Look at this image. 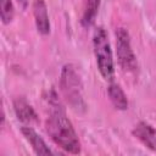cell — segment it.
Segmentation results:
<instances>
[{
	"label": "cell",
	"instance_id": "obj_1",
	"mask_svg": "<svg viewBox=\"0 0 156 156\" xmlns=\"http://www.w3.org/2000/svg\"><path fill=\"white\" fill-rule=\"evenodd\" d=\"M46 132L52 141L66 152H80V141L78 135L61 106H56L51 111L46 121Z\"/></svg>",
	"mask_w": 156,
	"mask_h": 156
},
{
	"label": "cell",
	"instance_id": "obj_2",
	"mask_svg": "<svg viewBox=\"0 0 156 156\" xmlns=\"http://www.w3.org/2000/svg\"><path fill=\"white\" fill-rule=\"evenodd\" d=\"M93 48L98 68L105 80H112L115 76L113 56L110 46L107 33L102 27H98L93 34Z\"/></svg>",
	"mask_w": 156,
	"mask_h": 156
},
{
	"label": "cell",
	"instance_id": "obj_3",
	"mask_svg": "<svg viewBox=\"0 0 156 156\" xmlns=\"http://www.w3.org/2000/svg\"><path fill=\"white\" fill-rule=\"evenodd\" d=\"M61 87L66 99L74 108L83 107L82 100V84L76 68L72 65H66L61 72Z\"/></svg>",
	"mask_w": 156,
	"mask_h": 156
},
{
	"label": "cell",
	"instance_id": "obj_4",
	"mask_svg": "<svg viewBox=\"0 0 156 156\" xmlns=\"http://www.w3.org/2000/svg\"><path fill=\"white\" fill-rule=\"evenodd\" d=\"M116 48H117V58L121 68L124 72L132 73L138 68V62L130 45V37L127 29L118 28L116 30Z\"/></svg>",
	"mask_w": 156,
	"mask_h": 156
},
{
	"label": "cell",
	"instance_id": "obj_5",
	"mask_svg": "<svg viewBox=\"0 0 156 156\" xmlns=\"http://www.w3.org/2000/svg\"><path fill=\"white\" fill-rule=\"evenodd\" d=\"M33 15L37 29L40 34L46 35L50 33V21L48 15V9L44 0H34L33 2Z\"/></svg>",
	"mask_w": 156,
	"mask_h": 156
},
{
	"label": "cell",
	"instance_id": "obj_6",
	"mask_svg": "<svg viewBox=\"0 0 156 156\" xmlns=\"http://www.w3.org/2000/svg\"><path fill=\"white\" fill-rule=\"evenodd\" d=\"M133 134L147 149L156 151V129L151 124H149L146 122H139L134 127Z\"/></svg>",
	"mask_w": 156,
	"mask_h": 156
},
{
	"label": "cell",
	"instance_id": "obj_7",
	"mask_svg": "<svg viewBox=\"0 0 156 156\" xmlns=\"http://www.w3.org/2000/svg\"><path fill=\"white\" fill-rule=\"evenodd\" d=\"M21 132H22L23 136L26 138V140L32 145V147L37 155H50L51 154V150L48 147L46 143L38 135V133L33 128L22 127Z\"/></svg>",
	"mask_w": 156,
	"mask_h": 156
},
{
	"label": "cell",
	"instance_id": "obj_8",
	"mask_svg": "<svg viewBox=\"0 0 156 156\" xmlns=\"http://www.w3.org/2000/svg\"><path fill=\"white\" fill-rule=\"evenodd\" d=\"M13 107H15L16 116L18 117L20 121L27 122V123H30V122L37 121V115H35L33 107L23 98L16 99L15 102H13Z\"/></svg>",
	"mask_w": 156,
	"mask_h": 156
},
{
	"label": "cell",
	"instance_id": "obj_9",
	"mask_svg": "<svg viewBox=\"0 0 156 156\" xmlns=\"http://www.w3.org/2000/svg\"><path fill=\"white\" fill-rule=\"evenodd\" d=\"M107 93H108V96H110V100H111L112 105L117 110H127L128 108L127 95L124 94V91L122 90V88L118 84L111 83L107 88Z\"/></svg>",
	"mask_w": 156,
	"mask_h": 156
},
{
	"label": "cell",
	"instance_id": "obj_10",
	"mask_svg": "<svg viewBox=\"0 0 156 156\" xmlns=\"http://www.w3.org/2000/svg\"><path fill=\"white\" fill-rule=\"evenodd\" d=\"M99 6H100V0H85L84 12H83V18H82L83 26L89 27L94 23L96 13L99 11Z\"/></svg>",
	"mask_w": 156,
	"mask_h": 156
},
{
	"label": "cell",
	"instance_id": "obj_11",
	"mask_svg": "<svg viewBox=\"0 0 156 156\" xmlns=\"http://www.w3.org/2000/svg\"><path fill=\"white\" fill-rule=\"evenodd\" d=\"M15 9L12 0H1V20L2 23L7 24L13 20Z\"/></svg>",
	"mask_w": 156,
	"mask_h": 156
},
{
	"label": "cell",
	"instance_id": "obj_12",
	"mask_svg": "<svg viewBox=\"0 0 156 156\" xmlns=\"http://www.w3.org/2000/svg\"><path fill=\"white\" fill-rule=\"evenodd\" d=\"M18 2L22 5V7L24 9L26 7V5H27V0H18Z\"/></svg>",
	"mask_w": 156,
	"mask_h": 156
}]
</instances>
